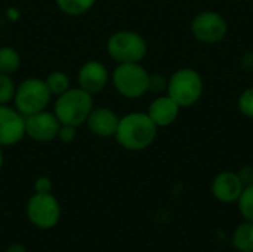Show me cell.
Segmentation results:
<instances>
[{
	"label": "cell",
	"mask_w": 253,
	"mask_h": 252,
	"mask_svg": "<svg viewBox=\"0 0 253 252\" xmlns=\"http://www.w3.org/2000/svg\"><path fill=\"white\" fill-rule=\"evenodd\" d=\"M157 126L147 113H129L119 119V126L116 131V141L120 147L129 151H141L148 149L156 137Z\"/></svg>",
	"instance_id": "cell-1"
},
{
	"label": "cell",
	"mask_w": 253,
	"mask_h": 252,
	"mask_svg": "<svg viewBox=\"0 0 253 252\" xmlns=\"http://www.w3.org/2000/svg\"><path fill=\"white\" fill-rule=\"evenodd\" d=\"M119 119L120 117L117 113L110 107H93L84 125L92 135L99 138H111L116 135Z\"/></svg>",
	"instance_id": "cell-12"
},
{
	"label": "cell",
	"mask_w": 253,
	"mask_h": 252,
	"mask_svg": "<svg viewBox=\"0 0 253 252\" xmlns=\"http://www.w3.org/2000/svg\"><path fill=\"white\" fill-rule=\"evenodd\" d=\"M3 163H4V154H3V147L0 146V171L3 168Z\"/></svg>",
	"instance_id": "cell-27"
},
{
	"label": "cell",
	"mask_w": 253,
	"mask_h": 252,
	"mask_svg": "<svg viewBox=\"0 0 253 252\" xmlns=\"http://www.w3.org/2000/svg\"><path fill=\"white\" fill-rule=\"evenodd\" d=\"M98 0H55L56 7L67 16H82L87 13Z\"/></svg>",
	"instance_id": "cell-17"
},
{
	"label": "cell",
	"mask_w": 253,
	"mask_h": 252,
	"mask_svg": "<svg viewBox=\"0 0 253 252\" xmlns=\"http://www.w3.org/2000/svg\"><path fill=\"white\" fill-rule=\"evenodd\" d=\"M44 82L47 85V89L50 91L52 97H59L61 94L67 92L71 88V79L65 71L56 70L49 73L44 77Z\"/></svg>",
	"instance_id": "cell-18"
},
{
	"label": "cell",
	"mask_w": 253,
	"mask_h": 252,
	"mask_svg": "<svg viewBox=\"0 0 253 252\" xmlns=\"http://www.w3.org/2000/svg\"><path fill=\"white\" fill-rule=\"evenodd\" d=\"M179 108L181 107L170 97H157L150 104L147 114L151 117L157 128H166L178 119Z\"/></svg>",
	"instance_id": "cell-14"
},
{
	"label": "cell",
	"mask_w": 253,
	"mask_h": 252,
	"mask_svg": "<svg viewBox=\"0 0 253 252\" xmlns=\"http://www.w3.org/2000/svg\"><path fill=\"white\" fill-rule=\"evenodd\" d=\"M25 214L34 227L50 230L61 220V205L52 193H34L27 202Z\"/></svg>",
	"instance_id": "cell-7"
},
{
	"label": "cell",
	"mask_w": 253,
	"mask_h": 252,
	"mask_svg": "<svg viewBox=\"0 0 253 252\" xmlns=\"http://www.w3.org/2000/svg\"><path fill=\"white\" fill-rule=\"evenodd\" d=\"M168 97L179 107L194 105L203 94V80L193 68H181L172 74L168 82Z\"/></svg>",
	"instance_id": "cell-6"
},
{
	"label": "cell",
	"mask_w": 253,
	"mask_h": 252,
	"mask_svg": "<svg viewBox=\"0 0 253 252\" xmlns=\"http://www.w3.org/2000/svg\"><path fill=\"white\" fill-rule=\"evenodd\" d=\"M105 48L108 56L117 64L141 62L148 52L145 39L132 30H119L113 33L108 37Z\"/></svg>",
	"instance_id": "cell-4"
},
{
	"label": "cell",
	"mask_w": 253,
	"mask_h": 252,
	"mask_svg": "<svg viewBox=\"0 0 253 252\" xmlns=\"http://www.w3.org/2000/svg\"><path fill=\"white\" fill-rule=\"evenodd\" d=\"M245 186L236 172H221L213 178L212 183V195L216 201L222 203H234L239 201Z\"/></svg>",
	"instance_id": "cell-13"
},
{
	"label": "cell",
	"mask_w": 253,
	"mask_h": 252,
	"mask_svg": "<svg viewBox=\"0 0 253 252\" xmlns=\"http://www.w3.org/2000/svg\"><path fill=\"white\" fill-rule=\"evenodd\" d=\"M76 137H77V128L70 125H61L56 140H59L64 144H70L76 140Z\"/></svg>",
	"instance_id": "cell-22"
},
{
	"label": "cell",
	"mask_w": 253,
	"mask_h": 252,
	"mask_svg": "<svg viewBox=\"0 0 253 252\" xmlns=\"http://www.w3.org/2000/svg\"><path fill=\"white\" fill-rule=\"evenodd\" d=\"M110 82L117 94L127 100H138L150 91V73L141 62L117 64Z\"/></svg>",
	"instance_id": "cell-3"
},
{
	"label": "cell",
	"mask_w": 253,
	"mask_h": 252,
	"mask_svg": "<svg viewBox=\"0 0 253 252\" xmlns=\"http://www.w3.org/2000/svg\"><path fill=\"white\" fill-rule=\"evenodd\" d=\"M231 242L239 252H253V221L239 224L233 233Z\"/></svg>",
	"instance_id": "cell-15"
},
{
	"label": "cell",
	"mask_w": 253,
	"mask_h": 252,
	"mask_svg": "<svg viewBox=\"0 0 253 252\" xmlns=\"http://www.w3.org/2000/svg\"><path fill=\"white\" fill-rule=\"evenodd\" d=\"M16 91V83L10 74L0 73V105L12 104Z\"/></svg>",
	"instance_id": "cell-20"
},
{
	"label": "cell",
	"mask_w": 253,
	"mask_h": 252,
	"mask_svg": "<svg viewBox=\"0 0 253 252\" xmlns=\"http://www.w3.org/2000/svg\"><path fill=\"white\" fill-rule=\"evenodd\" d=\"M61 122L53 111H39L25 117V137L37 143H50L58 138Z\"/></svg>",
	"instance_id": "cell-9"
},
{
	"label": "cell",
	"mask_w": 253,
	"mask_h": 252,
	"mask_svg": "<svg viewBox=\"0 0 253 252\" xmlns=\"http://www.w3.org/2000/svg\"><path fill=\"white\" fill-rule=\"evenodd\" d=\"M239 212L246 221H253V184L246 186L237 201Z\"/></svg>",
	"instance_id": "cell-19"
},
{
	"label": "cell",
	"mask_w": 253,
	"mask_h": 252,
	"mask_svg": "<svg viewBox=\"0 0 253 252\" xmlns=\"http://www.w3.org/2000/svg\"><path fill=\"white\" fill-rule=\"evenodd\" d=\"M52 180L49 177H39L34 181V193H52Z\"/></svg>",
	"instance_id": "cell-23"
},
{
	"label": "cell",
	"mask_w": 253,
	"mask_h": 252,
	"mask_svg": "<svg viewBox=\"0 0 253 252\" xmlns=\"http://www.w3.org/2000/svg\"><path fill=\"white\" fill-rule=\"evenodd\" d=\"M239 177H240V180H242V183H243L245 187L253 184V168H251V166L242 168L240 172H239Z\"/></svg>",
	"instance_id": "cell-25"
},
{
	"label": "cell",
	"mask_w": 253,
	"mask_h": 252,
	"mask_svg": "<svg viewBox=\"0 0 253 252\" xmlns=\"http://www.w3.org/2000/svg\"><path fill=\"white\" fill-rule=\"evenodd\" d=\"M52 101V94L47 89L44 79L40 77H27L19 85H16L13 107L22 116H31L34 113L47 110Z\"/></svg>",
	"instance_id": "cell-5"
},
{
	"label": "cell",
	"mask_w": 253,
	"mask_h": 252,
	"mask_svg": "<svg viewBox=\"0 0 253 252\" xmlns=\"http://www.w3.org/2000/svg\"><path fill=\"white\" fill-rule=\"evenodd\" d=\"M168 89V82L160 74H150V91L153 92H163Z\"/></svg>",
	"instance_id": "cell-24"
},
{
	"label": "cell",
	"mask_w": 253,
	"mask_h": 252,
	"mask_svg": "<svg viewBox=\"0 0 253 252\" xmlns=\"http://www.w3.org/2000/svg\"><path fill=\"white\" fill-rule=\"evenodd\" d=\"M228 31L227 21L213 10L200 12L191 22L193 36L203 43L221 42Z\"/></svg>",
	"instance_id": "cell-8"
},
{
	"label": "cell",
	"mask_w": 253,
	"mask_h": 252,
	"mask_svg": "<svg viewBox=\"0 0 253 252\" xmlns=\"http://www.w3.org/2000/svg\"><path fill=\"white\" fill-rule=\"evenodd\" d=\"M4 252H28V251H27V248H25L22 244H12V245H9V247L6 248V251Z\"/></svg>",
	"instance_id": "cell-26"
},
{
	"label": "cell",
	"mask_w": 253,
	"mask_h": 252,
	"mask_svg": "<svg viewBox=\"0 0 253 252\" xmlns=\"http://www.w3.org/2000/svg\"><path fill=\"white\" fill-rule=\"evenodd\" d=\"M239 110L248 116V117H253V88L246 89L240 98H239Z\"/></svg>",
	"instance_id": "cell-21"
},
{
	"label": "cell",
	"mask_w": 253,
	"mask_h": 252,
	"mask_svg": "<svg viewBox=\"0 0 253 252\" xmlns=\"http://www.w3.org/2000/svg\"><path fill=\"white\" fill-rule=\"evenodd\" d=\"M95 107L93 95L87 94L79 86H71L67 92L55 97L53 113L61 125L79 128L86 123L87 116Z\"/></svg>",
	"instance_id": "cell-2"
},
{
	"label": "cell",
	"mask_w": 253,
	"mask_h": 252,
	"mask_svg": "<svg viewBox=\"0 0 253 252\" xmlns=\"http://www.w3.org/2000/svg\"><path fill=\"white\" fill-rule=\"evenodd\" d=\"M110 77L111 73L104 62L98 59H89L77 71V86L95 97L107 88Z\"/></svg>",
	"instance_id": "cell-11"
},
{
	"label": "cell",
	"mask_w": 253,
	"mask_h": 252,
	"mask_svg": "<svg viewBox=\"0 0 253 252\" xmlns=\"http://www.w3.org/2000/svg\"><path fill=\"white\" fill-rule=\"evenodd\" d=\"M25 138V116L13 105H0V146L12 147Z\"/></svg>",
	"instance_id": "cell-10"
},
{
	"label": "cell",
	"mask_w": 253,
	"mask_h": 252,
	"mask_svg": "<svg viewBox=\"0 0 253 252\" xmlns=\"http://www.w3.org/2000/svg\"><path fill=\"white\" fill-rule=\"evenodd\" d=\"M22 64L21 53L13 46H0V73L13 76Z\"/></svg>",
	"instance_id": "cell-16"
}]
</instances>
